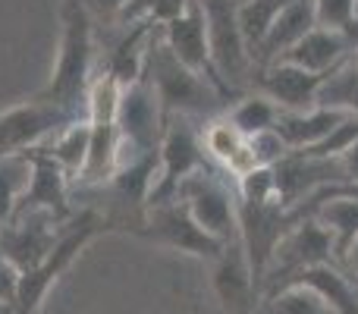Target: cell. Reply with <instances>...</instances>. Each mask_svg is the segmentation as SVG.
<instances>
[{"label": "cell", "instance_id": "1", "mask_svg": "<svg viewBox=\"0 0 358 314\" xmlns=\"http://www.w3.org/2000/svg\"><path fill=\"white\" fill-rule=\"evenodd\" d=\"M63 38L60 60L50 76L48 88L35 94V101L63 107L69 113L88 117V88L94 76V16L85 10L82 0H63Z\"/></svg>", "mask_w": 358, "mask_h": 314}, {"label": "cell", "instance_id": "2", "mask_svg": "<svg viewBox=\"0 0 358 314\" xmlns=\"http://www.w3.org/2000/svg\"><path fill=\"white\" fill-rule=\"evenodd\" d=\"M145 79L155 88L167 120L170 117H214L227 104L208 79H201L185 63H179V57L164 41L161 25L155 29V38H151L148 60H145Z\"/></svg>", "mask_w": 358, "mask_h": 314}, {"label": "cell", "instance_id": "3", "mask_svg": "<svg viewBox=\"0 0 358 314\" xmlns=\"http://www.w3.org/2000/svg\"><path fill=\"white\" fill-rule=\"evenodd\" d=\"M104 233H113V223L107 220L104 210L82 208L79 214L69 217V220L60 227V236H57V242H54L48 258H44L31 273L19 277V292H16V302H13L16 314H41V302L48 299L50 286L69 271L76 255H79L88 242L104 236Z\"/></svg>", "mask_w": 358, "mask_h": 314}, {"label": "cell", "instance_id": "4", "mask_svg": "<svg viewBox=\"0 0 358 314\" xmlns=\"http://www.w3.org/2000/svg\"><path fill=\"white\" fill-rule=\"evenodd\" d=\"M208 19V50L220 85L236 101L255 85V63L239 29V3L236 0H198Z\"/></svg>", "mask_w": 358, "mask_h": 314}, {"label": "cell", "instance_id": "5", "mask_svg": "<svg viewBox=\"0 0 358 314\" xmlns=\"http://www.w3.org/2000/svg\"><path fill=\"white\" fill-rule=\"evenodd\" d=\"M176 201L217 242L227 245V242L239 239V198H236L233 185L223 179V173H217L210 164L179 183Z\"/></svg>", "mask_w": 358, "mask_h": 314}, {"label": "cell", "instance_id": "6", "mask_svg": "<svg viewBox=\"0 0 358 314\" xmlns=\"http://www.w3.org/2000/svg\"><path fill=\"white\" fill-rule=\"evenodd\" d=\"M167 129V117L161 110L155 88L148 79H138L123 88L117 107V136H120V155L117 166L129 164L136 157L161 155V138Z\"/></svg>", "mask_w": 358, "mask_h": 314}, {"label": "cell", "instance_id": "7", "mask_svg": "<svg viewBox=\"0 0 358 314\" xmlns=\"http://www.w3.org/2000/svg\"><path fill=\"white\" fill-rule=\"evenodd\" d=\"M201 166H208L201 132L192 126V117H170L161 138V166H157V179L151 185L148 210L176 201L179 183Z\"/></svg>", "mask_w": 358, "mask_h": 314}, {"label": "cell", "instance_id": "8", "mask_svg": "<svg viewBox=\"0 0 358 314\" xmlns=\"http://www.w3.org/2000/svg\"><path fill=\"white\" fill-rule=\"evenodd\" d=\"M315 264H336L334 261V239L330 233L315 220V217H302L292 220V227L283 233V239L273 248V258L267 264L264 283H261V302L267 292H273L286 277H292L296 271Z\"/></svg>", "mask_w": 358, "mask_h": 314}, {"label": "cell", "instance_id": "9", "mask_svg": "<svg viewBox=\"0 0 358 314\" xmlns=\"http://www.w3.org/2000/svg\"><path fill=\"white\" fill-rule=\"evenodd\" d=\"M136 236L138 239L155 242V245L176 248V252L192 255V258L210 261V264H214V261L223 255V248H227L223 242H217L214 236L204 233L179 201L151 208L148 214H145V223L136 229Z\"/></svg>", "mask_w": 358, "mask_h": 314}, {"label": "cell", "instance_id": "10", "mask_svg": "<svg viewBox=\"0 0 358 314\" xmlns=\"http://www.w3.org/2000/svg\"><path fill=\"white\" fill-rule=\"evenodd\" d=\"M289 227H292V220L280 201H267V204L239 201V242L245 248L248 271H252L258 292H261V283H264L267 264L273 258V248H277V242L283 239V233Z\"/></svg>", "mask_w": 358, "mask_h": 314}, {"label": "cell", "instance_id": "11", "mask_svg": "<svg viewBox=\"0 0 358 314\" xmlns=\"http://www.w3.org/2000/svg\"><path fill=\"white\" fill-rule=\"evenodd\" d=\"M76 120H88V117L69 113L54 104H44V101L13 107V110L0 113V155L38 148V145L50 142L57 132H63Z\"/></svg>", "mask_w": 358, "mask_h": 314}, {"label": "cell", "instance_id": "12", "mask_svg": "<svg viewBox=\"0 0 358 314\" xmlns=\"http://www.w3.org/2000/svg\"><path fill=\"white\" fill-rule=\"evenodd\" d=\"M273 179H277V198L286 210L299 208L321 189L349 183L340 157H308L302 151H289L280 160L273 166Z\"/></svg>", "mask_w": 358, "mask_h": 314}, {"label": "cell", "instance_id": "13", "mask_svg": "<svg viewBox=\"0 0 358 314\" xmlns=\"http://www.w3.org/2000/svg\"><path fill=\"white\" fill-rule=\"evenodd\" d=\"M29 157H31V179H29V189H25L22 198L16 201L13 217L50 214L60 223H66L69 217L76 214L73 204H69V185H73V179L66 176V170H63L41 145H38V148H29Z\"/></svg>", "mask_w": 358, "mask_h": 314}, {"label": "cell", "instance_id": "14", "mask_svg": "<svg viewBox=\"0 0 358 314\" xmlns=\"http://www.w3.org/2000/svg\"><path fill=\"white\" fill-rule=\"evenodd\" d=\"M161 35H164V41H167V48L179 57V63H185L192 73H198L201 79H208L210 85L217 88V94H220L227 104H233L236 98L220 85L214 66H210L208 19H204V10H201V3H198V0H189V6H185L182 16H176L173 22L161 25Z\"/></svg>", "mask_w": 358, "mask_h": 314}, {"label": "cell", "instance_id": "15", "mask_svg": "<svg viewBox=\"0 0 358 314\" xmlns=\"http://www.w3.org/2000/svg\"><path fill=\"white\" fill-rule=\"evenodd\" d=\"M63 223L50 214H22L13 217L0 229V255L16 267L19 273H31L50 255Z\"/></svg>", "mask_w": 358, "mask_h": 314}, {"label": "cell", "instance_id": "16", "mask_svg": "<svg viewBox=\"0 0 358 314\" xmlns=\"http://www.w3.org/2000/svg\"><path fill=\"white\" fill-rule=\"evenodd\" d=\"M214 292L227 314H255L261 308V292L252 280L245 248L239 239L227 242L223 255L214 261Z\"/></svg>", "mask_w": 358, "mask_h": 314}, {"label": "cell", "instance_id": "17", "mask_svg": "<svg viewBox=\"0 0 358 314\" xmlns=\"http://www.w3.org/2000/svg\"><path fill=\"white\" fill-rule=\"evenodd\" d=\"M324 76L305 73V69L292 66V63H271L267 69L255 73V85L258 94L271 98L283 113H305L317 104V88H321Z\"/></svg>", "mask_w": 358, "mask_h": 314}, {"label": "cell", "instance_id": "18", "mask_svg": "<svg viewBox=\"0 0 358 314\" xmlns=\"http://www.w3.org/2000/svg\"><path fill=\"white\" fill-rule=\"evenodd\" d=\"M315 29H317L315 0H292V3L273 19V25L267 29L264 41L255 48V54H252L255 73H261V69H267L271 63H277L286 50L296 48V44Z\"/></svg>", "mask_w": 358, "mask_h": 314}, {"label": "cell", "instance_id": "19", "mask_svg": "<svg viewBox=\"0 0 358 314\" xmlns=\"http://www.w3.org/2000/svg\"><path fill=\"white\" fill-rule=\"evenodd\" d=\"M355 57V48L349 44V38L343 31L334 29H315L296 44L289 48L277 63H292V66L305 69V73L315 76H327L334 73L336 66H343L346 60Z\"/></svg>", "mask_w": 358, "mask_h": 314}, {"label": "cell", "instance_id": "20", "mask_svg": "<svg viewBox=\"0 0 358 314\" xmlns=\"http://www.w3.org/2000/svg\"><path fill=\"white\" fill-rule=\"evenodd\" d=\"M286 286H305V290H311L321 302H327L336 314H358V290L352 286L349 273L336 264H315V267H305V271H296L273 292H267L264 302L271 296H277L280 290H286Z\"/></svg>", "mask_w": 358, "mask_h": 314}, {"label": "cell", "instance_id": "21", "mask_svg": "<svg viewBox=\"0 0 358 314\" xmlns=\"http://www.w3.org/2000/svg\"><path fill=\"white\" fill-rule=\"evenodd\" d=\"M155 22H132L123 29L120 41L107 50V60L101 73L110 76L120 88L132 85V82L145 79V60H148V48L155 38Z\"/></svg>", "mask_w": 358, "mask_h": 314}, {"label": "cell", "instance_id": "22", "mask_svg": "<svg viewBox=\"0 0 358 314\" xmlns=\"http://www.w3.org/2000/svg\"><path fill=\"white\" fill-rule=\"evenodd\" d=\"M346 120H349V113L311 107V110H305V113H280L273 129L280 132V138L286 142L289 151H308V148H315V145H321L324 138L340 123H346Z\"/></svg>", "mask_w": 358, "mask_h": 314}, {"label": "cell", "instance_id": "23", "mask_svg": "<svg viewBox=\"0 0 358 314\" xmlns=\"http://www.w3.org/2000/svg\"><path fill=\"white\" fill-rule=\"evenodd\" d=\"M311 217L330 233V239H334V261L336 267H343L349 248L358 242V198L330 195L315 204Z\"/></svg>", "mask_w": 358, "mask_h": 314}, {"label": "cell", "instance_id": "24", "mask_svg": "<svg viewBox=\"0 0 358 314\" xmlns=\"http://www.w3.org/2000/svg\"><path fill=\"white\" fill-rule=\"evenodd\" d=\"M88 145H92V126H88V120H76V123H69L63 132H57L50 142H44L41 148L48 151V155L66 170V176L76 183L82 166H85Z\"/></svg>", "mask_w": 358, "mask_h": 314}, {"label": "cell", "instance_id": "25", "mask_svg": "<svg viewBox=\"0 0 358 314\" xmlns=\"http://www.w3.org/2000/svg\"><path fill=\"white\" fill-rule=\"evenodd\" d=\"M315 107L358 117V69H355V57L352 60H346L343 66H336L334 73L324 76L321 88H317V104Z\"/></svg>", "mask_w": 358, "mask_h": 314}, {"label": "cell", "instance_id": "26", "mask_svg": "<svg viewBox=\"0 0 358 314\" xmlns=\"http://www.w3.org/2000/svg\"><path fill=\"white\" fill-rule=\"evenodd\" d=\"M280 113L283 110H280L271 98L255 92V94H242V98L227 110V120L242 138H252V136H258V132L273 129Z\"/></svg>", "mask_w": 358, "mask_h": 314}, {"label": "cell", "instance_id": "27", "mask_svg": "<svg viewBox=\"0 0 358 314\" xmlns=\"http://www.w3.org/2000/svg\"><path fill=\"white\" fill-rule=\"evenodd\" d=\"M31 179V157L29 151H13V155H0V229L10 223L16 201L22 192L29 189Z\"/></svg>", "mask_w": 358, "mask_h": 314}, {"label": "cell", "instance_id": "28", "mask_svg": "<svg viewBox=\"0 0 358 314\" xmlns=\"http://www.w3.org/2000/svg\"><path fill=\"white\" fill-rule=\"evenodd\" d=\"M189 0H129L123 10L113 16V22L126 25L132 22H155V25H167L176 16H182Z\"/></svg>", "mask_w": 358, "mask_h": 314}, {"label": "cell", "instance_id": "29", "mask_svg": "<svg viewBox=\"0 0 358 314\" xmlns=\"http://www.w3.org/2000/svg\"><path fill=\"white\" fill-rule=\"evenodd\" d=\"M261 305H264L267 314H336L327 302H321L305 286H286V290H280L277 296H271Z\"/></svg>", "mask_w": 358, "mask_h": 314}, {"label": "cell", "instance_id": "30", "mask_svg": "<svg viewBox=\"0 0 358 314\" xmlns=\"http://www.w3.org/2000/svg\"><path fill=\"white\" fill-rule=\"evenodd\" d=\"M201 142H204V151H208V157H214L220 166H227L229 160L239 155V148L245 145V138L239 136V132L229 126V120H210L208 126L201 129Z\"/></svg>", "mask_w": 358, "mask_h": 314}, {"label": "cell", "instance_id": "31", "mask_svg": "<svg viewBox=\"0 0 358 314\" xmlns=\"http://www.w3.org/2000/svg\"><path fill=\"white\" fill-rule=\"evenodd\" d=\"M236 198L242 204H267L280 201L277 198V179H273V166H255L242 179H236Z\"/></svg>", "mask_w": 358, "mask_h": 314}, {"label": "cell", "instance_id": "32", "mask_svg": "<svg viewBox=\"0 0 358 314\" xmlns=\"http://www.w3.org/2000/svg\"><path fill=\"white\" fill-rule=\"evenodd\" d=\"M355 10H358V0H315L317 29L343 31L355 19Z\"/></svg>", "mask_w": 358, "mask_h": 314}, {"label": "cell", "instance_id": "33", "mask_svg": "<svg viewBox=\"0 0 358 314\" xmlns=\"http://www.w3.org/2000/svg\"><path fill=\"white\" fill-rule=\"evenodd\" d=\"M248 148H252L255 164H258V166H277L280 160L289 155V148H286V142L280 138L277 129H267V132L252 136V138H248Z\"/></svg>", "mask_w": 358, "mask_h": 314}, {"label": "cell", "instance_id": "34", "mask_svg": "<svg viewBox=\"0 0 358 314\" xmlns=\"http://www.w3.org/2000/svg\"><path fill=\"white\" fill-rule=\"evenodd\" d=\"M19 277L22 273L16 271V267L10 264V261L0 255V302H6V305H13L16 302V292H19Z\"/></svg>", "mask_w": 358, "mask_h": 314}, {"label": "cell", "instance_id": "35", "mask_svg": "<svg viewBox=\"0 0 358 314\" xmlns=\"http://www.w3.org/2000/svg\"><path fill=\"white\" fill-rule=\"evenodd\" d=\"M85 3V10L92 13V16H104V19H113L120 10H123L129 0H82Z\"/></svg>", "mask_w": 358, "mask_h": 314}, {"label": "cell", "instance_id": "36", "mask_svg": "<svg viewBox=\"0 0 358 314\" xmlns=\"http://www.w3.org/2000/svg\"><path fill=\"white\" fill-rule=\"evenodd\" d=\"M343 271H346V273H355V280H358V242H355L352 248H349L346 261H343Z\"/></svg>", "mask_w": 358, "mask_h": 314}, {"label": "cell", "instance_id": "37", "mask_svg": "<svg viewBox=\"0 0 358 314\" xmlns=\"http://www.w3.org/2000/svg\"><path fill=\"white\" fill-rule=\"evenodd\" d=\"M0 314H16V308H13V305H6V302H0Z\"/></svg>", "mask_w": 358, "mask_h": 314}, {"label": "cell", "instance_id": "38", "mask_svg": "<svg viewBox=\"0 0 358 314\" xmlns=\"http://www.w3.org/2000/svg\"><path fill=\"white\" fill-rule=\"evenodd\" d=\"M255 314H267V311H264V305H261V308H258V311H255Z\"/></svg>", "mask_w": 358, "mask_h": 314}, {"label": "cell", "instance_id": "39", "mask_svg": "<svg viewBox=\"0 0 358 314\" xmlns=\"http://www.w3.org/2000/svg\"><path fill=\"white\" fill-rule=\"evenodd\" d=\"M355 69H358V54H355Z\"/></svg>", "mask_w": 358, "mask_h": 314}, {"label": "cell", "instance_id": "40", "mask_svg": "<svg viewBox=\"0 0 358 314\" xmlns=\"http://www.w3.org/2000/svg\"><path fill=\"white\" fill-rule=\"evenodd\" d=\"M355 22H358V10H355Z\"/></svg>", "mask_w": 358, "mask_h": 314}, {"label": "cell", "instance_id": "41", "mask_svg": "<svg viewBox=\"0 0 358 314\" xmlns=\"http://www.w3.org/2000/svg\"><path fill=\"white\" fill-rule=\"evenodd\" d=\"M236 3H245V0H236Z\"/></svg>", "mask_w": 358, "mask_h": 314}]
</instances>
